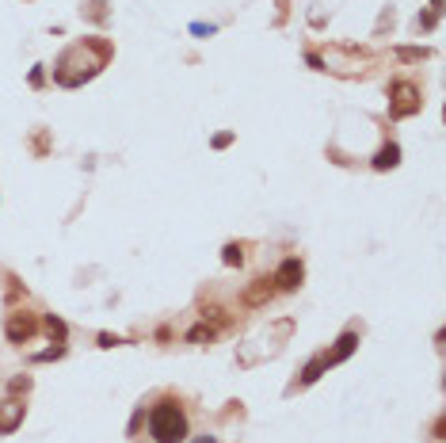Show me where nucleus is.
Segmentation results:
<instances>
[{
  "label": "nucleus",
  "instance_id": "f257e3e1",
  "mask_svg": "<svg viewBox=\"0 0 446 443\" xmlns=\"http://www.w3.org/2000/svg\"><path fill=\"white\" fill-rule=\"evenodd\" d=\"M149 436L153 443H183L187 439V417L183 409L172 401H160L153 413H149Z\"/></svg>",
  "mask_w": 446,
  "mask_h": 443
},
{
  "label": "nucleus",
  "instance_id": "f03ea898",
  "mask_svg": "<svg viewBox=\"0 0 446 443\" xmlns=\"http://www.w3.org/2000/svg\"><path fill=\"white\" fill-rule=\"evenodd\" d=\"M420 111V88L416 84H408V81H397L393 84V103H389V115L393 119H408V115H416Z\"/></svg>",
  "mask_w": 446,
  "mask_h": 443
},
{
  "label": "nucleus",
  "instance_id": "7ed1b4c3",
  "mask_svg": "<svg viewBox=\"0 0 446 443\" xmlns=\"http://www.w3.org/2000/svg\"><path fill=\"white\" fill-rule=\"evenodd\" d=\"M301 279H306V268H301V260L298 256H290V260H282L279 264V271H275V287L279 290H298L301 287Z\"/></svg>",
  "mask_w": 446,
  "mask_h": 443
},
{
  "label": "nucleus",
  "instance_id": "20e7f679",
  "mask_svg": "<svg viewBox=\"0 0 446 443\" xmlns=\"http://www.w3.org/2000/svg\"><path fill=\"white\" fill-rule=\"evenodd\" d=\"M4 333H8V341L12 344H23V341H31V336L39 333V321H35L31 314H12L8 317V325H4Z\"/></svg>",
  "mask_w": 446,
  "mask_h": 443
},
{
  "label": "nucleus",
  "instance_id": "39448f33",
  "mask_svg": "<svg viewBox=\"0 0 446 443\" xmlns=\"http://www.w3.org/2000/svg\"><path fill=\"white\" fill-rule=\"evenodd\" d=\"M355 348H358V336H355V333H344V336L336 341V348H332V352H325L320 360H325V367H336V363H344L347 355L355 352Z\"/></svg>",
  "mask_w": 446,
  "mask_h": 443
},
{
  "label": "nucleus",
  "instance_id": "423d86ee",
  "mask_svg": "<svg viewBox=\"0 0 446 443\" xmlns=\"http://www.w3.org/2000/svg\"><path fill=\"white\" fill-rule=\"evenodd\" d=\"M20 424H23V405L20 401H4V409H0V436L16 432Z\"/></svg>",
  "mask_w": 446,
  "mask_h": 443
},
{
  "label": "nucleus",
  "instance_id": "0eeeda50",
  "mask_svg": "<svg viewBox=\"0 0 446 443\" xmlns=\"http://www.w3.org/2000/svg\"><path fill=\"white\" fill-rule=\"evenodd\" d=\"M275 295V287H271V279H255L252 283V287L248 290H244V302H248V306H263V302H267V298Z\"/></svg>",
  "mask_w": 446,
  "mask_h": 443
},
{
  "label": "nucleus",
  "instance_id": "6e6552de",
  "mask_svg": "<svg viewBox=\"0 0 446 443\" xmlns=\"http://www.w3.org/2000/svg\"><path fill=\"white\" fill-rule=\"evenodd\" d=\"M397 161H401V149L389 141V146H382L378 149V157H374V168L378 172H385V168H397Z\"/></svg>",
  "mask_w": 446,
  "mask_h": 443
},
{
  "label": "nucleus",
  "instance_id": "1a4fd4ad",
  "mask_svg": "<svg viewBox=\"0 0 446 443\" xmlns=\"http://www.w3.org/2000/svg\"><path fill=\"white\" fill-rule=\"evenodd\" d=\"M42 329H46V333H50L58 344H65V333H69V329H65V321H61V317H54V314H50V317L42 321Z\"/></svg>",
  "mask_w": 446,
  "mask_h": 443
},
{
  "label": "nucleus",
  "instance_id": "9d476101",
  "mask_svg": "<svg viewBox=\"0 0 446 443\" xmlns=\"http://www.w3.org/2000/svg\"><path fill=\"white\" fill-rule=\"evenodd\" d=\"M222 264L241 268V264H244V249H241V244H225V249H222Z\"/></svg>",
  "mask_w": 446,
  "mask_h": 443
},
{
  "label": "nucleus",
  "instance_id": "9b49d317",
  "mask_svg": "<svg viewBox=\"0 0 446 443\" xmlns=\"http://www.w3.org/2000/svg\"><path fill=\"white\" fill-rule=\"evenodd\" d=\"M187 341H191V344H210L214 341V329H206V325H198V329H191V333H187Z\"/></svg>",
  "mask_w": 446,
  "mask_h": 443
},
{
  "label": "nucleus",
  "instance_id": "f8f14e48",
  "mask_svg": "<svg viewBox=\"0 0 446 443\" xmlns=\"http://www.w3.org/2000/svg\"><path fill=\"white\" fill-rule=\"evenodd\" d=\"M61 355H65V348L58 344V348H50V352H39V355H35V363H46V360H61Z\"/></svg>",
  "mask_w": 446,
  "mask_h": 443
},
{
  "label": "nucleus",
  "instance_id": "ddd939ff",
  "mask_svg": "<svg viewBox=\"0 0 446 443\" xmlns=\"http://www.w3.org/2000/svg\"><path fill=\"white\" fill-rule=\"evenodd\" d=\"M12 394H23V390H31V379L27 374H20V379H12V386H8Z\"/></svg>",
  "mask_w": 446,
  "mask_h": 443
},
{
  "label": "nucleus",
  "instance_id": "4468645a",
  "mask_svg": "<svg viewBox=\"0 0 446 443\" xmlns=\"http://www.w3.org/2000/svg\"><path fill=\"white\" fill-rule=\"evenodd\" d=\"M115 344H122L119 336H111V333H100V348H115Z\"/></svg>",
  "mask_w": 446,
  "mask_h": 443
},
{
  "label": "nucleus",
  "instance_id": "2eb2a0df",
  "mask_svg": "<svg viewBox=\"0 0 446 443\" xmlns=\"http://www.w3.org/2000/svg\"><path fill=\"white\" fill-rule=\"evenodd\" d=\"M404 61H416V58H427V50H401Z\"/></svg>",
  "mask_w": 446,
  "mask_h": 443
},
{
  "label": "nucleus",
  "instance_id": "dca6fc26",
  "mask_svg": "<svg viewBox=\"0 0 446 443\" xmlns=\"http://www.w3.org/2000/svg\"><path fill=\"white\" fill-rule=\"evenodd\" d=\"M229 141H233V134H217V138H214V149H225Z\"/></svg>",
  "mask_w": 446,
  "mask_h": 443
},
{
  "label": "nucleus",
  "instance_id": "f3484780",
  "mask_svg": "<svg viewBox=\"0 0 446 443\" xmlns=\"http://www.w3.org/2000/svg\"><path fill=\"white\" fill-rule=\"evenodd\" d=\"M195 443H214V439H210V436H203V439H195Z\"/></svg>",
  "mask_w": 446,
  "mask_h": 443
},
{
  "label": "nucleus",
  "instance_id": "a211bd4d",
  "mask_svg": "<svg viewBox=\"0 0 446 443\" xmlns=\"http://www.w3.org/2000/svg\"><path fill=\"white\" fill-rule=\"evenodd\" d=\"M435 8H439V0H435Z\"/></svg>",
  "mask_w": 446,
  "mask_h": 443
}]
</instances>
